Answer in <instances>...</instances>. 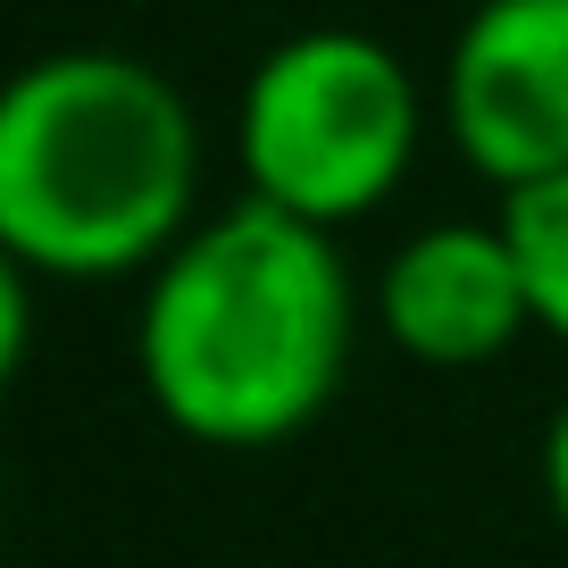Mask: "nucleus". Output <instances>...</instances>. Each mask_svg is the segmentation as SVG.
<instances>
[{"label": "nucleus", "instance_id": "nucleus-4", "mask_svg": "<svg viewBox=\"0 0 568 568\" xmlns=\"http://www.w3.org/2000/svg\"><path fill=\"white\" fill-rule=\"evenodd\" d=\"M435 125L494 193L568 176V0H477L435 75Z\"/></svg>", "mask_w": 568, "mask_h": 568}, {"label": "nucleus", "instance_id": "nucleus-6", "mask_svg": "<svg viewBox=\"0 0 568 568\" xmlns=\"http://www.w3.org/2000/svg\"><path fill=\"white\" fill-rule=\"evenodd\" d=\"M501 234H510L518 267H527V302H535V335L568 343V176L518 184L501 193Z\"/></svg>", "mask_w": 568, "mask_h": 568}, {"label": "nucleus", "instance_id": "nucleus-7", "mask_svg": "<svg viewBox=\"0 0 568 568\" xmlns=\"http://www.w3.org/2000/svg\"><path fill=\"white\" fill-rule=\"evenodd\" d=\"M535 477H544V501H551V518H560V535H568V402L551 409V426H544V452H535Z\"/></svg>", "mask_w": 568, "mask_h": 568}, {"label": "nucleus", "instance_id": "nucleus-1", "mask_svg": "<svg viewBox=\"0 0 568 568\" xmlns=\"http://www.w3.org/2000/svg\"><path fill=\"white\" fill-rule=\"evenodd\" d=\"M359 335L335 234L267 201L210 210L134 310L142 393L201 452H276L326 418Z\"/></svg>", "mask_w": 568, "mask_h": 568}, {"label": "nucleus", "instance_id": "nucleus-5", "mask_svg": "<svg viewBox=\"0 0 568 568\" xmlns=\"http://www.w3.org/2000/svg\"><path fill=\"white\" fill-rule=\"evenodd\" d=\"M376 326L418 368H494L518 335H535L527 267L501 217H435L376 276Z\"/></svg>", "mask_w": 568, "mask_h": 568}, {"label": "nucleus", "instance_id": "nucleus-2", "mask_svg": "<svg viewBox=\"0 0 568 568\" xmlns=\"http://www.w3.org/2000/svg\"><path fill=\"white\" fill-rule=\"evenodd\" d=\"M201 226L193 101L134 51H42L0 84V260L34 284L151 276Z\"/></svg>", "mask_w": 568, "mask_h": 568}, {"label": "nucleus", "instance_id": "nucleus-3", "mask_svg": "<svg viewBox=\"0 0 568 568\" xmlns=\"http://www.w3.org/2000/svg\"><path fill=\"white\" fill-rule=\"evenodd\" d=\"M426 142V84L385 34L302 26L234 92V168L243 193L284 217L343 234L385 210Z\"/></svg>", "mask_w": 568, "mask_h": 568}]
</instances>
